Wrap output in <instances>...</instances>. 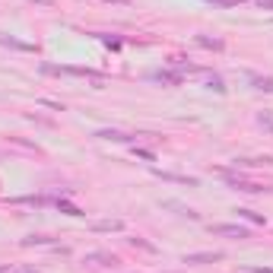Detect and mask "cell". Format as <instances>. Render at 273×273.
<instances>
[{
	"label": "cell",
	"instance_id": "6da1fadb",
	"mask_svg": "<svg viewBox=\"0 0 273 273\" xmlns=\"http://www.w3.org/2000/svg\"><path fill=\"white\" fill-rule=\"evenodd\" d=\"M213 235H229V238H248L251 232L245 225H210Z\"/></svg>",
	"mask_w": 273,
	"mask_h": 273
},
{
	"label": "cell",
	"instance_id": "7a4b0ae2",
	"mask_svg": "<svg viewBox=\"0 0 273 273\" xmlns=\"http://www.w3.org/2000/svg\"><path fill=\"white\" fill-rule=\"evenodd\" d=\"M86 264H99V267H118V257L108 254V251H92V254H86Z\"/></svg>",
	"mask_w": 273,
	"mask_h": 273
},
{
	"label": "cell",
	"instance_id": "3957f363",
	"mask_svg": "<svg viewBox=\"0 0 273 273\" xmlns=\"http://www.w3.org/2000/svg\"><path fill=\"white\" fill-rule=\"evenodd\" d=\"M223 261L219 251H200V254H184V264H216Z\"/></svg>",
	"mask_w": 273,
	"mask_h": 273
},
{
	"label": "cell",
	"instance_id": "277c9868",
	"mask_svg": "<svg viewBox=\"0 0 273 273\" xmlns=\"http://www.w3.org/2000/svg\"><path fill=\"white\" fill-rule=\"evenodd\" d=\"M245 79H251V83H254V89H267V92H273V79H270V76H257V73H245Z\"/></svg>",
	"mask_w": 273,
	"mask_h": 273
},
{
	"label": "cell",
	"instance_id": "5b68a950",
	"mask_svg": "<svg viewBox=\"0 0 273 273\" xmlns=\"http://www.w3.org/2000/svg\"><path fill=\"white\" fill-rule=\"evenodd\" d=\"M99 137L102 140H130L127 134H121V130H99Z\"/></svg>",
	"mask_w": 273,
	"mask_h": 273
},
{
	"label": "cell",
	"instance_id": "8992f818",
	"mask_svg": "<svg viewBox=\"0 0 273 273\" xmlns=\"http://www.w3.org/2000/svg\"><path fill=\"white\" fill-rule=\"evenodd\" d=\"M51 238L48 235H29V238H23V245H48Z\"/></svg>",
	"mask_w": 273,
	"mask_h": 273
},
{
	"label": "cell",
	"instance_id": "52a82bcc",
	"mask_svg": "<svg viewBox=\"0 0 273 273\" xmlns=\"http://www.w3.org/2000/svg\"><path fill=\"white\" fill-rule=\"evenodd\" d=\"M238 213H242L245 219H251V223H261L264 225V216H257V213H251V210H238Z\"/></svg>",
	"mask_w": 273,
	"mask_h": 273
},
{
	"label": "cell",
	"instance_id": "ba28073f",
	"mask_svg": "<svg viewBox=\"0 0 273 273\" xmlns=\"http://www.w3.org/2000/svg\"><path fill=\"white\" fill-rule=\"evenodd\" d=\"M96 229H102V232H108V229H121V223H118V219H111V223H99Z\"/></svg>",
	"mask_w": 273,
	"mask_h": 273
},
{
	"label": "cell",
	"instance_id": "9c48e42d",
	"mask_svg": "<svg viewBox=\"0 0 273 273\" xmlns=\"http://www.w3.org/2000/svg\"><path fill=\"white\" fill-rule=\"evenodd\" d=\"M210 86H213L216 92H223V89H225V86H223V79H219V76H213V79H210Z\"/></svg>",
	"mask_w": 273,
	"mask_h": 273
},
{
	"label": "cell",
	"instance_id": "30bf717a",
	"mask_svg": "<svg viewBox=\"0 0 273 273\" xmlns=\"http://www.w3.org/2000/svg\"><path fill=\"white\" fill-rule=\"evenodd\" d=\"M261 124H264L267 130H273V118H270V115H261Z\"/></svg>",
	"mask_w": 273,
	"mask_h": 273
},
{
	"label": "cell",
	"instance_id": "8fae6325",
	"mask_svg": "<svg viewBox=\"0 0 273 273\" xmlns=\"http://www.w3.org/2000/svg\"><path fill=\"white\" fill-rule=\"evenodd\" d=\"M257 6H264V10H273V0H257Z\"/></svg>",
	"mask_w": 273,
	"mask_h": 273
},
{
	"label": "cell",
	"instance_id": "7c38bea8",
	"mask_svg": "<svg viewBox=\"0 0 273 273\" xmlns=\"http://www.w3.org/2000/svg\"><path fill=\"white\" fill-rule=\"evenodd\" d=\"M35 3H48V6H51V3H54V0H35Z\"/></svg>",
	"mask_w": 273,
	"mask_h": 273
},
{
	"label": "cell",
	"instance_id": "4fadbf2b",
	"mask_svg": "<svg viewBox=\"0 0 273 273\" xmlns=\"http://www.w3.org/2000/svg\"><path fill=\"white\" fill-rule=\"evenodd\" d=\"M254 273H273V270H264V267H261V270H254Z\"/></svg>",
	"mask_w": 273,
	"mask_h": 273
},
{
	"label": "cell",
	"instance_id": "5bb4252c",
	"mask_svg": "<svg viewBox=\"0 0 273 273\" xmlns=\"http://www.w3.org/2000/svg\"><path fill=\"white\" fill-rule=\"evenodd\" d=\"M19 273H38V270H19Z\"/></svg>",
	"mask_w": 273,
	"mask_h": 273
}]
</instances>
